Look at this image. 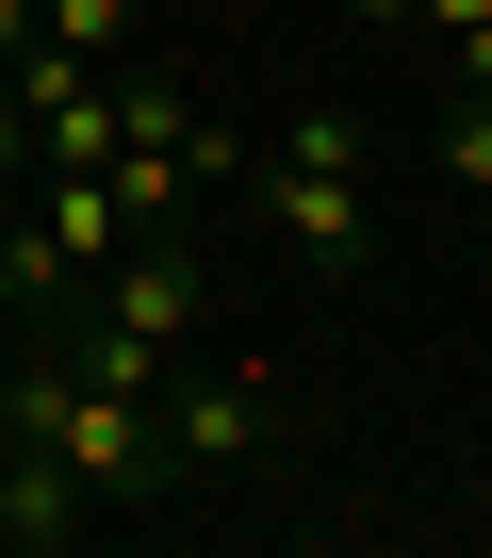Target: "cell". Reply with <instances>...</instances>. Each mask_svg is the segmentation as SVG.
Segmentation results:
<instances>
[{"label": "cell", "instance_id": "cell-6", "mask_svg": "<svg viewBox=\"0 0 492 558\" xmlns=\"http://www.w3.org/2000/svg\"><path fill=\"white\" fill-rule=\"evenodd\" d=\"M410 34H443V50H459V34H492V0H410Z\"/></svg>", "mask_w": 492, "mask_h": 558}, {"label": "cell", "instance_id": "cell-4", "mask_svg": "<svg viewBox=\"0 0 492 558\" xmlns=\"http://www.w3.org/2000/svg\"><path fill=\"white\" fill-rule=\"evenodd\" d=\"M443 197H476V214H492V99H459V116H443Z\"/></svg>", "mask_w": 492, "mask_h": 558}, {"label": "cell", "instance_id": "cell-1", "mask_svg": "<svg viewBox=\"0 0 492 558\" xmlns=\"http://www.w3.org/2000/svg\"><path fill=\"white\" fill-rule=\"evenodd\" d=\"M263 214H280V246L296 263H361L378 246V148H361V116H296L280 132V165H263Z\"/></svg>", "mask_w": 492, "mask_h": 558}, {"label": "cell", "instance_id": "cell-5", "mask_svg": "<svg viewBox=\"0 0 492 558\" xmlns=\"http://www.w3.org/2000/svg\"><path fill=\"white\" fill-rule=\"evenodd\" d=\"M34 181V116H17V66H0V197Z\"/></svg>", "mask_w": 492, "mask_h": 558}, {"label": "cell", "instance_id": "cell-3", "mask_svg": "<svg viewBox=\"0 0 492 558\" xmlns=\"http://www.w3.org/2000/svg\"><path fill=\"white\" fill-rule=\"evenodd\" d=\"M148 0H34V50H83V66H132Z\"/></svg>", "mask_w": 492, "mask_h": 558}, {"label": "cell", "instance_id": "cell-2", "mask_svg": "<svg viewBox=\"0 0 492 558\" xmlns=\"http://www.w3.org/2000/svg\"><path fill=\"white\" fill-rule=\"evenodd\" d=\"M280 444V362H164V476H197V493H230L246 460Z\"/></svg>", "mask_w": 492, "mask_h": 558}, {"label": "cell", "instance_id": "cell-7", "mask_svg": "<svg viewBox=\"0 0 492 558\" xmlns=\"http://www.w3.org/2000/svg\"><path fill=\"white\" fill-rule=\"evenodd\" d=\"M345 17H361V34H410V0H345Z\"/></svg>", "mask_w": 492, "mask_h": 558}]
</instances>
